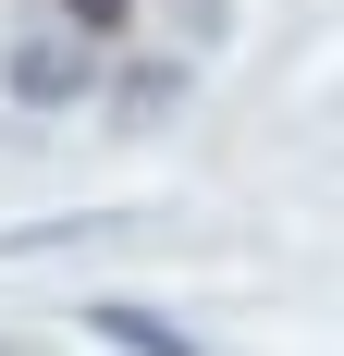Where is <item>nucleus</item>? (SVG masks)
<instances>
[{
  "instance_id": "nucleus-1",
  "label": "nucleus",
  "mask_w": 344,
  "mask_h": 356,
  "mask_svg": "<svg viewBox=\"0 0 344 356\" xmlns=\"http://www.w3.org/2000/svg\"><path fill=\"white\" fill-rule=\"evenodd\" d=\"M111 86V49L99 37H74V25H37L0 49V99L13 111H74V99H99Z\"/></svg>"
},
{
  "instance_id": "nucleus-5",
  "label": "nucleus",
  "mask_w": 344,
  "mask_h": 356,
  "mask_svg": "<svg viewBox=\"0 0 344 356\" xmlns=\"http://www.w3.org/2000/svg\"><path fill=\"white\" fill-rule=\"evenodd\" d=\"M62 25H74V37H99V49H111V37L136 25V0H62Z\"/></svg>"
},
{
  "instance_id": "nucleus-6",
  "label": "nucleus",
  "mask_w": 344,
  "mask_h": 356,
  "mask_svg": "<svg viewBox=\"0 0 344 356\" xmlns=\"http://www.w3.org/2000/svg\"><path fill=\"white\" fill-rule=\"evenodd\" d=\"M0 356H13V344H0Z\"/></svg>"
},
{
  "instance_id": "nucleus-3",
  "label": "nucleus",
  "mask_w": 344,
  "mask_h": 356,
  "mask_svg": "<svg viewBox=\"0 0 344 356\" xmlns=\"http://www.w3.org/2000/svg\"><path fill=\"white\" fill-rule=\"evenodd\" d=\"M86 320V344H111V356H209L185 320H160V307H136V295H99V307H74Z\"/></svg>"
},
{
  "instance_id": "nucleus-2",
  "label": "nucleus",
  "mask_w": 344,
  "mask_h": 356,
  "mask_svg": "<svg viewBox=\"0 0 344 356\" xmlns=\"http://www.w3.org/2000/svg\"><path fill=\"white\" fill-rule=\"evenodd\" d=\"M185 99H197V62H185V49H148V62L111 74V123H136V136H148V123H172Z\"/></svg>"
},
{
  "instance_id": "nucleus-4",
  "label": "nucleus",
  "mask_w": 344,
  "mask_h": 356,
  "mask_svg": "<svg viewBox=\"0 0 344 356\" xmlns=\"http://www.w3.org/2000/svg\"><path fill=\"white\" fill-rule=\"evenodd\" d=\"M172 37H185V49H221V37H234V0H172Z\"/></svg>"
}]
</instances>
